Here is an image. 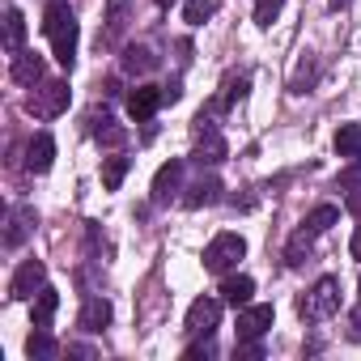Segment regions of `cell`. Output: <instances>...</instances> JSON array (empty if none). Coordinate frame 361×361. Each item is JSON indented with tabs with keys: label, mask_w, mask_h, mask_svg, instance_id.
Here are the masks:
<instances>
[{
	"label": "cell",
	"mask_w": 361,
	"mask_h": 361,
	"mask_svg": "<svg viewBox=\"0 0 361 361\" xmlns=\"http://www.w3.org/2000/svg\"><path fill=\"white\" fill-rule=\"evenodd\" d=\"M43 35H47V43H51V56L64 64V68H73V60H77V18H73V9L64 5V0H51L47 5V13H43Z\"/></svg>",
	"instance_id": "1"
},
{
	"label": "cell",
	"mask_w": 361,
	"mask_h": 361,
	"mask_svg": "<svg viewBox=\"0 0 361 361\" xmlns=\"http://www.w3.org/2000/svg\"><path fill=\"white\" fill-rule=\"evenodd\" d=\"M298 310H302V319H331L340 310V281L336 276H319L314 289L298 302Z\"/></svg>",
	"instance_id": "2"
},
{
	"label": "cell",
	"mask_w": 361,
	"mask_h": 361,
	"mask_svg": "<svg viewBox=\"0 0 361 361\" xmlns=\"http://www.w3.org/2000/svg\"><path fill=\"white\" fill-rule=\"evenodd\" d=\"M243 255H247V238H243V234H217V238L204 247V268L217 272V276H226Z\"/></svg>",
	"instance_id": "3"
},
{
	"label": "cell",
	"mask_w": 361,
	"mask_h": 361,
	"mask_svg": "<svg viewBox=\"0 0 361 361\" xmlns=\"http://www.w3.org/2000/svg\"><path fill=\"white\" fill-rule=\"evenodd\" d=\"M26 111L39 115V119H56V115H64V111H68V81H43V85L30 94Z\"/></svg>",
	"instance_id": "4"
},
{
	"label": "cell",
	"mask_w": 361,
	"mask_h": 361,
	"mask_svg": "<svg viewBox=\"0 0 361 361\" xmlns=\"http://www.w3.org/2000/svg\"><path fill=\"white\" fill-rule=\"evenodd\" d=\"M217 327H221V302H217V298H196V302L188 306V331L209 340Z\"/></svg>",
	"instance_id": "5"
},
{
	"label": "cell",
	"mask_w": 361,
	"mask_h": 361,
	"mask_svg": "<svg viewBox=\"0 0 361 361\" xmlns=\"http://www.w3.org/2000/svg\"><path fill=\"white\" fill-rule=\"evenodd\" d=\"M43 285H47V268H43L39 259H26V264L18 268L13 285H9V298H13V302H30Z\"/></svg>",
	"instance_id": "6"
},
{
	"label": "cell",
	"mask_w": 361,
	"mask_h": 361,
	"mask_svg": "<svg viewBox=\"0 0 361 361\" xmlns=\"http://www.w3.org/2000/svg\"><path fill=\"white\" fill-rule=\"evenodd\" d=\"M43 77H47L43 56H35V51H13V81H18V85L35 90V85H43Z\"/></svg>",
	"instance_id": "7"
},
{
	"label": "cell",
	"mask_w": 361,
	"mask_h": 361,
	"mask_svg": "<svg viewBox=\"0 0 361 361\" xmlns=\"http://www.w3.org/2000/svg\"><path fill=\"white\" fill-rule=\"evenodd\" d=\"M272 319H276L272 306H243V314H238V340H259L272 327Z\"/></svg>",
	"instance_id": "8"
},
{
	"label": "cell",
	"mask_w": 361,
	"mask_h": 361,
	"mask_svg": "<svg viewBox=\"0 0 361 361\" xmlns=\"http://www.w3.org/2000/svg\"><path fill=\"white\" fill-rule=\"evenodd\" d=\"M178 183H183V161H166L157 174H153V204H170V196L178 192Z\"/></svg>",
	"instance_id": "9"
},
{
	"label": "cell",
	"mask_w": 361,
	"mask_h": 361,
	"mask_svg": "<svg viewBox=\"0 0 361 361\" xmlns=\"http://www.w3.org/2000/svg\"><path fill=\"white\" fill-rule=\"evenodd\" d=\"M166 98H161V85H136L132 94H128V115L132 119H153V111L161 106Z\"/></svg>",
	"instance_id": "10"
},
{
	"label": "cell",
	"mask_w": 361,
	"mask_h": 361,
	"mask_svg": "<svg viewBox=\"0 0 361 361\" xmlns=\"http://www.w3.org/2000/svg\"><path fill=\"white\" fill-rule=\"evenodd\" d=\"M51 161H56V140H51L47 132H39V136L26 145V170L43 174V170H51Z\"/></svg>",
	"instance_id": "11"
},
{
	"label": "cell",
	"mask_w": 361,
	"mask_h": 361,
	"mask_svg": "<svg viewBox=\"0 0 361 361\" xmlns=\"http://www.w3.org/2000/svg\"><path fill=\"white\" fill-rule=\"evenodd\" d=\"M30 230H35V209H26V204H18V209L9 213V230H5V247H22V243L30 238Z\"/></svg>",
	"instance_id": "12"
},
{
	"label": "cell",
	"mask_w": 361,
	"mask_h": 361,
	"mask_svg": "<svg viewBox=\"0 0 361 361\" xmlns=\"http://www.w3.org/2000/svg\"><path fill=\"white\" fill-rule=\"evenodd\" d=\"M251 293H255V281H251V276H226V281H221V302L234 306V310L251 306Z\"/></svg>",
	"instance_id": "13"
},
{
	"label": "cell",
	"mask_w": 361,
	"mask_h": 361,
	"mask_svg": "<svg viewBox=\"0 0 361 361\" xmlns=\"http://www.w3.org/2000/svg\"><path fill=\"white\" fill-rule=\"evenodd\" d=\"M226 153H230V149H226V140H221L217 132H204V136L196 140V149H192V157H196L200 166H221Z\"/></svg>",
	"instance_id": "14"
},
{
	"label": "cell",
	"mask_w": 361,
	"mask_h": 361,
	"mask_svg": "<svg viewBox=\"0 0 361 361\" xmlns=\"http://www.w3.org/2000/svg\"><path fill=\"white\" fill-rule=\"evenodd\" d=\"M56 310H60V293H56L51 285H43V289L35 293V314H30V323H35V327H51Z\"/></svg>",
	"instance_id": "15"
},
{
	"label": "cell",
	"mask_w": 361,
	"mask_h": 361,
	"mask_svg": "<svg viewBox=\"0 0 361 361\" xmlns=\"http://www.w3.org/2000/svg\"><path fill=\"white\" fill-rule=\"evenodd\" d=\"M81 331H102L106 323H111V302L106 298H90L85 306H81Z\"/></svg>",
	"instance_id": "16"
},
{
	"label": "cell",
	"mask_w": 361,
	"mask_h": 361,
	"mask_svg": "<svg viewBox=\"0 0 361 361\" xmlns=\"http://www.w3.org/2000/svg\"><path fill=\"white\" fill-rule=\"evenodd\" d=\"M217 196H221V183H217V178H200L196 188H188L183 204H188V209H204V204H213Z\"/></svg>",
	"instance_id": "17"
},
{
	"label": "cell",
	"mask_w": 361,
	"mask_h": 361,
	"mask_svg": "<svg viewBox=\"0 0 361 361\" xmlns=\"http://www.w3.org/2000/svg\"><path fill=\"white\" fill-rule=\"evenodd\" d=\"M336 153H340V157H361V123H340V132H336Z\"/></svg>",
	"instance_id": "18"
},
{
	"label": "cell",
	"mask_w": 361,
	"mask_h": 361,
	"mask_svg": "<svg viewBox=\"0 0 361 361\" xmlns=\"http://www.w3.org/2000/svg\"><path fill=\"white\" fill-rule=\"evenodd\" d=\"M22 43H26V18H22V9H9L5 13V47L22 51Z\"/></svg>",
	"instance_id": "19"
},
{
	"label": "cell",
	"mask_w": 361,
	"mask_h": 361,
	"mask_svg": "<svg viewBox=\"0 0 361 361\" xmlns=\"http://www.w3.org/2000/svg\"><path fill=\"white\" fill-rule=\"evenodd\" d=\"M153 64H157V56H153L149 47H123V73L140 77V73H149Z\"/></svg>",
	"instance_id": "20"
},
{
	"label": "cell",
	"mask_w": 361,
	"mask_h": 361,
	"mask_svg": "<svg viewBox=\"0 0 361 361\" xmlns=\"http://www.w3.org/2000/svg\"><path fill=\"white\" fill-rule=\"evenodd\" d=\"M128 166H132V161H128V157H119V153L102 161V188H106V192H119V183L128 178Z\"/></svg>",
	"instance_id": "21"
},
{
	"label": "cell",
	"mask_w": 361,
	"mask_h": 361,
	"mask_svg": "<svg viewBox=\"0 0 361 361\" xmlns=\"http://www.w3.org/2000/svg\"><path fill=\"white\" fill-rule=\"evenodd\" d=\"M310 238H314V230H306V226L293 234V243H289V251H285V264H289V268H298V264L310 255Z\"/></svg>",
	"instance_id": "22"
},
{
	"label": "cell",
	"mask_w": 361,
	"mask_h": 361,
	"mask_svg": "<svg viewBox=\"0 0 361 361\" xmlns=\"http://www.w3.org/2000/svg\"><path fill=\"white\" fill-rule=\"evenodd\" d=\"M340 221V209L336 204H319L310 217H306V230H314V234H323V230H331Z\"/></svg>",
	"instance_id": "23"
},
{
	"label": "cell",
	"mask_w": 361,
	"mask_h": 361,
	"mask_svg": "<svg viewBox=\"0 0 361 361\" xmlns=\"http://www.w3.org/2000/svg\"><path fill=\"white\" fill-rule=\"evenodd\" d=\"M26 353H30V357H56V353H60V344L47 336V327H35V336L26 340Z\"/></svg>",
	"instance_id": "24"
},
{
	"label": "cell",
	"mask_w": 361,
	"mask_h": 361,
	"mask_svg": "<svg viewBox=\"0 0 361 361\" xmlns=\"http://www.w3.org/2000/svg\"><path fill=\"white\" fill-rule=\"evenodd\" d=\"M243 94H247V77H226V85H221V98H217L213 106H217V111H226V106H234Z\"/></svg>",
	"instance_id": "25"
},
{
	"label": "cell",
	"mask_w": 361,
	"mask_h": 361,
	"mask_svg": "<svg viewBox=\"0 0 361 361\" xmlns=\"http://www.w3.org/2000/svg\"><path fill=\"white\" fill-rule=\"evenodd\" d=\"M285 9V0H255V26H272Z\"/></svg>",
	"instance_id": "26"
},
{
	"label": "cell",
	"mask_w": 361,
	"mask_h": 361,
	"mask_svg": "<svg viewBox=\"0 0 361 361\" xmlns=\"http://www.w3.org/2000/svg\"><path fill=\"white\" fill-rule=\"evenodd\" d=\"M94 123H98V119H94ZM94 136H98L102 145H123V128H115V119H111L106 111H102V123L94 128Z\"/></svg>",
	"instance_id": "27"
},
{
	"label": "cell",
	"mask_w": 361,
	"mask_h": 361,
	"mask_svg": "<svg viewBox=\"0 0 361 361\" xmlns=\"http://www.w3.org/2000/svg\"><path fill=\"white\" fill-rule=\"evenodd\" d=\"M183 18H188L192 26H204V22L213 18V0H188V5H183Z\"/></svg>",
	"instance_id": "28"
},
{
	"label": "cell",
	"mask_w": 361,
	"mask_h": 361,
	"mask_svg": "<svg viewBox=\"0 0 361 361\" xmlns=\"http://www.w3.org/2000/svg\"><path fill=\"white\" fill-rule=\"evenodd\" d=\"M336 188H340V192H353V188H361V157H353V166H348V170H340Z\"/></svg>",
	"instance_id": "29"
},
{
	"label": "cell",
	"mask_w": 361,
	"mask_h": 361,
	"mask_svg": "<svg viewBox=\"0 0 361 361\" xmlns=\"http://www.w3.org/2000/svg\"><path fill=\"white\" fill-rule=\"evenodd\" d=\"M314 73H319V68H314V60H302V64H298V77H293V85H289V90H293V94H306V85L314 81Z\"/></svg>",
	"instance_id": "30"
},
{
	"label": "cell",
	"mask_w": 361,
	"mask_h": 361,
	"mask_svg": "<svg viewBox=\"0 0 361 361\" xmlns=\"http://www.w3.org/2000/svg\"><path fill=\"white\" fill-rule=\"evenodd\" d=\"M234 357H243V361H259L264 348H259V340H238V344H234Z\"/></svg>",
	"instance_id": "31"
},
{
	"label": "cell",
	"mask_w": 361,
	"mask_h": 361,
	"mask_svg": "<svg viewBox=\"0 0 361 361\" xmlns=\"http://www.w3.org/2000/svg\"><path fill=\"white\" fill-rule=\"evenodd\" d=\"M123 13H128V5H123V0H111V13H106V26H111V30H123Z\"/></svg>",
	"instance_id": "32"
},
{
	"label": "cell",
	"mask_w": 361,
	"mask_h": 361,
	"mask_svg": "<svg viewBox=\"0 0 361 361\" xmlns=\"http://www.w3.org/2000/svg\"><path fill=\"white\" fill-rule=\"evenodd\" d=\"M200 357H213V348H209V344H192V348L183 353V361H200Z\"/></svg>",
	"instance_id": "33"
},
{
	"label": "cell",
	"mask_w": 361,
	"mask_h": 361,
	"mask_svg": "<svg viewBox=\"0 0 361 361\" xmlns=\"http://www.w3.org/2000/svg\"><path fill=\"white\" fill-rule=\"evenodd\" d=\"M344 209H348L353 217H361V188H353V192H348V200H344Z\"/></svg>",
	"instance_id": "34"
},
{
	"label": "cell",
	"mask_w": 361,
	"mask_h": 361,
	"mask_svg": "<svg viewBox=\"0 0 361 361\" xmlns=\"http://www.w3.org/2000/svg\"><path fill=\"white\" fill-rule=\"evenodd\" d=\"M161 98H166V102H178V98H183V90H178V81H170V85H161Z\"/></svg>",
	"instance_id": "35"
},
{
	"label": "cell",
	"mask_w": 361,
	"mask_h": 361,
	"mask_svg": "<svg viewBox=\"0 0 361 361\" xmlns=\"http://www.w3.org/2000/svg\"><path fill=\"white\" fill-rule=\"evenodd\" d=\"M348 336L361 340V310H353V319H348Z\"/></svg>",
	"instance_id": "36"
},
{
	"label": "cell",
	"mask_w": 361,
	"mask_h": 361,
	"mask_svg": "<svg viewBox=\"0 0 361 361\" xmlns=\"http://www.w3.org/2000/svg\"><path fill=\"white\" fill-rule=\"evenodd\" d=\"M348 251H353V259H361V226H357V234H353V243H348Z\"/></svg>",
	"instance_id": "37"
},
{
	"label": "cell",
	"mask_w": 361,
	"mask_h": 361,
	"mask_svg": "<svg viewBox=\"0 0 361 361\" xmlns=\"http://www.w3.org/2000/svg\"><path fill=\"white\" fill-rule=\"evenodd\" d=\"M348 5H353V0H331V9H336V13H340V9H348Z\"/></svg>",
	"instance_id": "38"
},
{
	"label": "cell",
	"mask_w": 361,
	"mask_h": 361,
	"mask_svg": "<svg viewBox=\"0 0 361 361\" xmlns=\"http://www.w3.org/2000/svg\"><path fill=\"white\" fill-rule=\"evenodd\" d=\"M157 5H170V0H157Z\"/></svg>",
	"instance_id": "39"
}]
</instances>
